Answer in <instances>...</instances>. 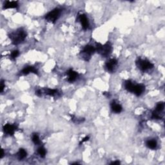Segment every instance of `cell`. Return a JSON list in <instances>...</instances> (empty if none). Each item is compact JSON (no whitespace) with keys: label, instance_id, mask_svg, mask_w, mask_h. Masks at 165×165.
I'll return each instance as SVG.
<instances>
[{"label":"cell","instance_id":"obj_1","mask_svg":"<svg viewBox=\"0 0 165 165\" xmlns=\"http://www.w3.org/2000/svg\"><path fill=\"white\" fill-rule=\"evenodd\" d=\"M124 89L129 92L135 94L136 96H140L145 91V86L143 84H136L131 80H126L124 83Z\"/></svg>","mask_w":165,"mask_h":165},{"label":"cell","instance_id":"obj_2","mask_svg":"<svg viewBox=\"0 0 165 165\" xmlns=\"http://www.w3.org/2000/svg\"><path fill=\"white\" fill-rule=\"evenodd\" d=\"M27 32L23 28H19L16 30L8 34V37L14 45H18L25 41L27 37Z\"/></svg>","mask_w":165,"mask_h":165},{"label":"cell","instance_id":"obj_3","mask_svg":"<svg viewBox=\"0 0 165 165\" xmlns=\"http://www.w3.org/2000/svg\"><path fill=\"white\" fill-rule=\"evenodd\" d=\"M95 47L96 52L104 57H106L110 56L113 50L112 45L109 41H107L104 45H102L99 43H97Z\"/></svg>","mask_w":165,"mask_h":165},{"label":"cell","instance_id":"obj_4","mask_svg":"<svg viewBox=\"0 0 165 165\" xmlns=\"http://www.w3.org/2000/svg\"><path fill=\"white\" fill-rule=\"evenodd\" d=\"M135 64L137 67L143 72H146L151 70V69L154 67V65H153V63L150 62L149 60L146 59H144L142 58H138L136 60Z\"/></svg>","mask_w":165,"mask_h":165},{"label":"cell","instance_id":"obj_5","mask_svg":"<svg viewBox=\"0 0 165 165\" xmlns=\"http://www.w3.org/2000/svg\"><path fill=\"white\" fill-rule=\"evenodd\" d=\"M62 10L59 8H55L52 10L50 11L45 16V18L47 21L50 23H55L61 16Z\"/></svg>","mask_w":165,"mask_h":165},{"label":"cell","instance_id":"obj_6","mask_svg":"<svg viewBox=\"0 0 165 165\" xmlns=\"http://www.w3.org/2000/svg\"><path fill=\"white\" fill-rule=\"evenodd\" d=\"M95 52H96L95 47L90 45H86L85 47L83 48L81 52V55L84 60L88 61L90 59L92 55Z\"/></svg>","mask_w":165,"mask_h":165},{"label":"cell","instance_id":"obj_7","mask_svg":"<svg viewBox=\"0 0 165 165\" xmlns=\"http://www.w3.org/2000/svg\"><path fill=\"white\" fill-rule=\"evenodd\" d=\"M17 129H18V126L13 124L7 123L3 126L4 133L8 135H13Z\"/></svg>","mask_w":165,"mask_h":165},{"label":"cell","instance_id":"obj_8","mask_svg":"<svg viewBox=\"0 0 165 165\" xmlns=\"http://www.w3.org/2000/svg\"><path fill=\"white\" fill-rule=\"evenodd\" d=\"M117 65L118 61L116 59L112 58L109 59L108 61H106V63H105V68L107 71L112 73V72L115 71Z\"/></svg>","mask_w":165,"mask_h":165},{"label":"cell","instance_id":"obj_9","mask_svg":"<svg viewBox=\"0 0 165 165\" xmlns=\"http://www.w3.org/2000/svg\"><path fill=\"white\" fill-rule=\"evenodd\" d=\"M78 19L80 22L81 25L83 30H87L89 28L90 23L88 21V19L85 14H81L78 16Z\"/></svg>","mask_w":165,"mask_h":165},{"label":"cell","instance_id":"obj_10","mask_svg":"<svg viewBox=\"0 0 165 165\" xmlns=\"http://www.w3.org/2000/svg\"><path fill=\"white\" fill-rule=\"evenodd\" d=\"M66 76H68L67 81L69 83H73L74 81H76V79H77L78 76H79V74L77 72L74 70L73 69H69L67 71H66Z\"/></svg>","mask_w":165,"mask_h":165},{"label":"cell","instance_id":"obj_11","mask_svg":"<svg viewBox=\"0 0 165 165\" xmlns=\"http://www.w3.org/2000/svg\"><path fill=\"white\" fill-rule=\"evenodd\" d=\"M30 73H33L37 75L38 74V71H37L35 67H34L32 66H27L20 72V74L24 75V76H27V75L29 74Z\"/></svg>","mask_w":165,"mask_h":165},{"label":"cell","instance_id":"obj_12","mask_svg":"<svg viewBox=\"0 0 165 165\" xmlns=\"http://www.w3.org/2000/svg\"><path fill=\"white\" fill-rule=\"evenodd\" d=\"M111 110L115 114H119L123 110V107L121 106L120 104L115 102V101H112L110 103Z\"/></svg>","mask_w":165,"mask_h":165},{"label":"cell","instance_id":"obj_13","mask_svg":"<svg viewBox=\"0 0 165 165\" xmlns=\"http://www.w3.org/2000/svg\"><path fill=\"white\" fill-rule=\"evenodd\" d=\"M19 6L18 2L17 1H6L3 4V9H9V8H16Z\"/></svg>","mask_w":165,"mask_h":165},{"label":"cell","instance_id":"obj_14","mask_svg":"<svg viewBox=\"0 0 165 165\" xmlns=\"http://www.w3.org/2000/svg\"><path fill=\"white\" fill-rule=\"evenodd\" d=\"M146 146L150 149L155 150L157 146V142L155 139H148L146 142Z\"/></svg>","mask_w":165,"mask_h":165},{"label":"cell","instance_id":"obj_15","mask_svg":"<svg viewBox=\"0 0 165 165\" xmlns=\"http://www.w3.org/2000/svg\"><path fill=\"white\" fill-rule=\"evenodd\" d=\"M27 156V152L24 148H19L18 152L17 153V157L19 161L23 160Z\"/></svg>","mask_w":165,"mask_h":165},{"label":"cell","instance_id":"obj_16","mask_svg":"<svg viewBox=\"0 0 165 165\" xmlns=\"http://www.w3.org/2000/svg\"><path fill=\"white\" fill-rule=\"evenodd\" d=\"M44 92L46 95H48L49 96H55V95H56L58 94V90L56 89L45 88Z\"/></svg>","mask_w":165,"mask_h":165},{"label":"cell","instance_id":"obj_17","mask_svg":"<svg viewBox=\"0 0 165 165\" xmlns=\"http://www.w3.org/2000/svg\"><path fill=\"white\" fill-rule=\"evenodd\" d=\"M32 141L33 143L35 144L36 145H39L41 143L39 135H37V134H36V133H34L32 135Z\"/></svg>","mask_w":165,"mask_h":165},{"label":"cell","instance_id":"obj_18","mask_svg":"<svg viewBox=\"0 0 165 165\" xmlns=\"http://www.w3.org/2000/svg\"><path fill=\"white\" fill-rule=\"evenodd\" d=\"M37 153L39 155V156L42 158H45L46 154H47V150L43 146H40L37 149Z\"/></svg>","mask_w":165,"mask_h":165},{"label":"cell","instance_id":"obj_19","mask_svg":"<svg viewBox=\"0 0 165 165\" xmlns=\"http://www.w3.org/2000/svg\"><path fill=\"white\" fill-rule=\"evenodd\" d=\"M164 108V104L163 102H159L157 104L155 107V110L156 112H157L159 113L161 112L162 111H163V110Z\"/></svg>","mask_w":165,"mask_h":165},{"label":"cell","instance_id":"obj_20","mask_svg":"<svg viewBox=\"0 0 165 165\" xmlns=\"http://www.w3.org/2000/svg\"><path fill=\"white\" fill-rule=\"evenodd\" d=\"M151 118L152 119H161V115H160V114H159V112L154 110L152 113Z\"/></svg>","mask_w":165,"mask_h":165},{"label":"cell","instance_id":"obj_21","mask_svg":"<svg viewBox=\"0 0 165 165\" xmlns=\"http://www.w3.org/2000/svg\"><path fill=\"white\" fill-rule=\"evenodd\" d=\"M19 55V51L18 50H13L10 54V58L12 59H16Z\"/></svg>","mask_w":165,"mask_h":165},{"label":"cell","instance_id":"obj_22","mask_svg":"<svg viewBox=\"0 0 165 165\" xmlns=\"http://www.w3.org/2000/svg\"><path fill=\"white\" fill-rule=\"evenodd\" d=\"M5 87V83H4V81L1 80V85H0V88H1V93H2L3 92Z\"/></svg>","mask_w":165,"mask_h":165},{"label":"cell","instance_id":"obj_23","mask_svg":"<svg viewBox=\"0 0 165 165\" xmlns=\"http://www.w3.org/2000/svg\"><path fill=\"white\" fill-rule=\"evenodd\" d=\"M42 90L41 89H37L36 91V95L38 97H41L42 95Z\"/></svg>","mask_w":165,"mask_h":165},{"label":"cell","instance_id":"obj_24","mask_svg":"<svg viewBox=\"0 0 165 165\" xmlns=\"http://www.w3.org/2000/svg\"><path fill=\"white\" fill-rule=\"evenodd\" d=\"M88 139H89V137L88 136H86V137H85V138H83V139L81 140V141L80 142V144H81L82 143H85V142H86V141H88Z\"/></svg>","mask_w":165,"mask_h":165},{"label":"cell","instance_id":"obj_25","mask_svg":"<svg viewBox=\"0 0 165 165\" xmlns=\"http://www.w3.org/2000/svg\"><path fill=\"white\" fill-rule=\"evenodd\" d=\"M120 162L119 161H113L110 163V164H119Z\"/></svg>","mask_w":165,"mask_h":165},{"label":"cell","instance_id":"obj_26","mask_svg":"<svg viewBox=\"0 0 165 165\" xmlns=\"http://www.w3.org/2000/svg\"><path fill=\"white\" fill-rule=\"evenodd\" d=\"M5 155V152H4V150L3 149L1 150V159H2L3 157V156Z\"/></svg>","mask_w":165,"mask_h":165}]
</instances>
